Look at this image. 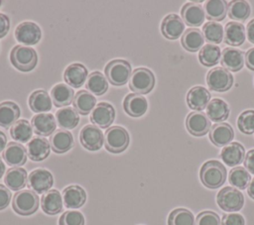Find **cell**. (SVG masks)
<instances>
[{
  "instance_id": "681fc988",
  "label": "cell",
  "mask_w": 254,
  "mask_h": 225,
  "mask_svg": "<svg viewBox=\"0 0 254 225\" xmlns=\"http://www.w3.org/2000/svg\"><path fill=\"white\" fill-rule=\"evenodd\" d=\"M11 200V192L10 190L4 186L3 184H0V210H3L6 208Z\"/></svg>"
},
{
  "instance_id": "9a60e30c",
  "label": "cell",
  "mask_w": 254,
  "mask_h": 225,
  "mask_svg": "<svg viewBox=\"0 0 254 225\" xmlns=\"http://www.w3.org/2000/svg\"><path fill=\"white\" fill-rule=\"evenodd\" d=\"M185 30V23L183 19L177 14H170L166 16L161 24V32L163 36L169 40H176L183 35Z\"/></svg>"
},
{
  "instance_id": "83f0119b",
  "label": "cell",
  "mask_w": 254,
  "mask_h": 225,
  "mask_svg": "<svg viewBox=\"0 0 254 225\" xmlns=\"http://www.w3.org/2000/svg\"><path fill=\"white\" fill-rule=\"evenodd\" d=\"M205 109L206 116L208 117V119L218 123H221L222 121L226 120L230 112L228 104L220 98H214L210 100Z\"/></svg>"
},
{
  "instance_id": "277c9868",
  "label": "cell",
  "mask_w": 254,
  "mask_h": 225,
  "mask_svg": "<svg viewBox=\"0 0 254 225\" xmlns=\"http://www.w3.org/2000/svg\"><path fill=\"white\" fill-rule=\"evenodd\" d=\"M129 141L130 138L127 130L121 126H112L104 134V146L110 153L119 154L125 151Z\"/></svg>"
},
{
  "instance_id": "60d3db41",
  "label": "cell",
  "mask_w": 254,
  "mask_h": 225,
  "mask_svg": "<svg viewBox=\"0 0 254 225\" xmlns=\"http://www.w3.org/2000/svg\"><path fill=\"white\" fill-rule=\"evenodd\" d=\"M250 5L246 1L234 0L228 4V16L235 21H245L250 15Z\"/></svg>"
},
{
  "instance_id": "484cf974",
  "label": "cell",
  "mask_w": 254,
  "mask_h": 225,
  "mask_svg": "<svg viewBox=\"0 0 254 225\" xmlns=\"http://www.w3.org/2000/svg\"><path fill=\"white\" fill-rule=\"evenodd\" d=\"M86 200V193L79 185H69L63 191V201L66 208H79Z\"/></svg>"
},
{
  "instance_id": "7402d4cb",
  "label": "cell",
  "mask_w": 254,
  "mask_h": 225,
  "mask_svg": "<svg viewBox=\"0 0 254 225\" xmlns=\"http://www.w3.org/2000/svg\"><path fill=\"white\" fill-rule=\"evenodd\" d=\"M210 101V93L203 86H194L187 94V103L190 108L200 111L206 108Z\"/></svg>"
},
{
  "instance_id": "b9f144b4",
  "label": "cell",
  "mask_w": 254,
  "mask_h": 225,
  "mask_svg": "<svg viewBox=\"0 0 254 225\" xmlns=\"http://www.w3.org/2000/svg\"><path fill=\"white\" fill-rule=\"evenodd\" d=\"M250 173L242 167H236L229 172V183L238 189H245L250 183Z\"/></svg>"
},
{
  "instance_id": "9c48e42d",
  "label": "cell",
  "mask_w": 254,
  "mask_h": 225,
  "mask_svg": "<svg viewBox=\"0 0 254 225\" xmlns=\"http://www.w3.org/2000/svg\"><path fill=\"white\" fill-rule=\"evenodd\" d=\"M79 141L86 150L97 151L102 147L104 136L97 126L87 124L83 126L79 132Z\"/></svg>"
},
{
  "instance_id": "e0dca14e",
  "label": "cell",
  "mask_w": 254,
  "mask_h": 225,
  "mask_svg": "<svg viewBox=\"0 0 254 225\" xmlns=\"http://www.w3.org/2000/svg\"><path fill=\"white\" fill-rule=\"evenodd\" d=\"M31 125L37 135L46 137L51 136L55 132L57 121L54 115L50 113H40L32 118Z\"/></svg>"
},
{
  "instance_id": "f35d334b",
  "label": "cell",
  "mask_w": 254,
  "mask_h": 225,
  "mask_svg": "<svg viewBox=\"0 0 254 225\" xmlns=\"http://www.w3.org/2000/svg\"><path fill=\"white\" fill-rule=\"evenodd\" d=\"M220 57L221 52L219 47L216 45H204L198 53V59L204 66H213L217 64Z\"/></svg>"
},
{
  "instance_id": "2e32d148",
  "label": "cell",
  "mask_w": 254,
  "mask_h": 225,
  "mask_svg": "<svg viewBox=\"0 0 254 225\" xmlns=\"http://www.w3.org/2000/svg\"><path fill=\"white\" fill-rule=\"evenodd\" d=\"M245 55L242 51L235 48H225L221 53L220 63L228 71H238L243 67Z\"/></svg>"
},
{
  "instance_id": "c3c4849f",
  "label": "cell",
  "mask_w": 254,
  "mask_h": 225,
  "mask_svg": "<svg viewBox=\"0 0 254 225\" xmlns=\"http://www.w3.org/2000/svg\"><path fill=\"white\" fill-rule=\"evenodd\" d=\"M221 225H245V220L239 213H229L223 215Z\"/></svg>"
},
{
  "instance_id": "d6986e66",
  "label": "cell",
  "mask_w": 254,
  "mask_h": 225,
  "mask_svg": "<svg viewBox=\"0 0 254 225\" xmlns=\"http://www.w3.org/2000/svg\"><path fill=\"white\" fill-rule=\"evenodd\" d=\"M181 15L183 21L190 27L200 26L205 18L204 10L201 5L192 2L187 3L183 6L181 10Z\"/></svg>"
},
{
  "instance_id": "9f6ffc18",
  "label": "cell",
  "mask_w": 254,
  "mask_h": 225,
  "mask_svg": "<svg viewBox=\"0 0 254 225\" xmlns=\"http://www.w3.org/2000/svg\"><path fill=\"white\" fill-rule=\"evenodd\" d=\"M247 192H248V195L254 199V178L251 179L248 187H247Z\"/></svg>"
},
{
  "instance_id": "ba28073f",
  "label": "cell",
  "mask_w": 254,
  "mask_h": 225,
  "mask_svg": "<svg viewBox=\"0 0 254 225\" xmlns=\"http://www.w3.org/2000/svg\"><path fill=\"white\" fill-rule=\"evenodd\" d=\"M206 83L210 90L224 92L230 89L233 84V76L224 67L217 66L209 70L206 75Z\"/></svg>"
},
{
  "instance_id": "11a10c76",
  "label": "cell",
  "mask_w": 254,
  "mask_h": 225,
  "mask_svg": "<svg viewBox=\"0 0 254 225\" xmlns=\"http://www.w3.org/2000/svg\"><path fill=\"white\" fill-rule=\"evenodd\" d=\"M6 144H7V137L2 131H0V153L5 150Z\"/></svg>"
},
{
  "instance_id": "ee69618b",
  "label": "cell",
  "mask_w": 254,
  "mask_h": 225,
  "mask_svg": "<svg viewBox=\"0 0 254 225\" xmlns=\"http://www.w3.org/2000/svg\"><path fill=\"white\" fill-rule=\"evenodd\" d=\"M168 225H194L193 214L186 208H177L170 213Z\"/></svg>"
},
{
  "instance_id": "7c38bea8",
  "label": "cell",
  "mask_w": 254,
  "mask_h": 225,
  "mask_svg": "<svg viewBox=\"0 0 254 225\" xmlns=\"http://www.w3.org/2000/svg\"><path fill=\"white\" fill-rule=\"evenodd\" d=\"M114 118L115 110L113 106L106 102H100L91 111L90 121L98 128L105 129L113 123Z\"/></svg>"
},
{
  "instance_id": "8fae6325",
  "label": "cell",
  "mask_w": 254,
  "mask_h": 225,
  "mask_svg": "<svg viewBox=\"0 0 254 225\" xmlns=\"http://www.w3.org/2000/svg\"><path fill=\"white\" fill-rule=\"evenodd\" d=\"M53 184V174L45 169H36L28 176V186L37 193H46Z\"/></svg>"
},
{
  "instance_id": "f6af8a7d",
  "label": "cell",
  "mask_w": 254,
  "mask_h": 225,
  "mask_svg": "<svg viewBox=\"0 0 254 225\" xmlns=\"http://www.w3.org/2000/svg\"><path fill=\"white\" fill-rule=\"evenodd\" d=\"M237 127L243 134L254 133V110H246L242 112L237 119Z\"/></svg>"
},
{
  "instance_id": "52a82bcc",
  "label": "cell",
  "mask_w": 254,
  "mask_h": 225,
  "mask_svg": "<svg viewBox=\"0 0 254 225\" xmlns=\"http://www.w3.org/2000/svg\"><path fill=\"white\" fill-rule=\"evenodd\" d=\"M216 201L222 210L234 212L242 208L244 204V196L237 188L225 186L217 193Z\"/></svg>"
},
{
  "instance_id": "7a4b0ae2",
  "label": "cell",
  "mask_w": 254,
  "mask_h": 225,
  "mask_svg": "<svg viewBox=\"0 0 254 225\" xmlns=\"http://www.w3.org/2000/svg\"><path fill=\"white\" fill-rule=\"evenodd\" d=\"M10 61L18 70L30 71L38 63V55L33 48L18 45L10 53Z\"/></svg>"
},
{
  "instance_id": "8992f818",
  "label": "cell",
  "mask_w": 254,
  "mask_h": 225,
  "mask_svg": "<svg viewBox=\"0 0 254 225\" xmlns=\"http://www.w3.org/2000/svg\"><path fill=\"white\" fill-rule=\"evenodd\" d=\"M12 205L16 213L23 216L31 215L39 207V196L32 190H21L14 195Z\"/></svg>"
},
{
  "instance_id": "836d02e7",
  "label": "cell",
  "mask_w": 254,
  "mask_h": 225,
  "mask_svg": "<svg viewBox=\"0 0 254 225\" xmlns=\"http://www.w3.org/2000/svg\"><path fill=\"white\" fill-rule=\"evenodd\" d=\"M228 4L224 0H208L203 5L206 18L212 22L221 21L225 18Z\"/></svg>"
},
{
  "instance_id": "44dd1931",
  "label": "cell",
  "mask_w": 254,
  "mask_h": 225,
  "mask_svg": "<svg viewBox=\"0 0 254 225\" xmlns=\"http://www.w3.org/2000/svg\"><path fill=\"white\" fill-rule=\"evenodd\" d=\"M51 151L50 142L42 137H35L28 142L27 154L34 162H41L45 160Z\"/></svg>"
},
{
  "instance_id": "7dc6e473",
  "label": "cell",
  "mask_w": 254,
  "mask_h": 225,
  "mask_svg": "<svg viewBox=\"0 0 254 225\" xmlns=\"http://www.w3.org/2000/svg\"><path fill=\"white\" fill-rule=\"evenodd\" d=\"M220 218L217 213L213 211H202L200 212L194 221V225H220Z\"/></svg>"
},
{
  "instance_id": "ab89813d",
  "label": "cell",
  "mask_w": 254,
  "mask_h": 225,
  "mask_svg": "<svg viewBox=\"0 0 254 225\" xmlns=\"http://www.w3.org/2000/svg\"><path fill=\"white\" fill-rule=\"evenodd\" d=\"M86 89L95 95H102L108 89L107 78L99 71H93L87 76Z\"/></svg>"
},
{
  "instance_id": "4fadbf2b",
  "label": "cell",
  "mask_w": 254,
  "mask_h": 225,
  "mask_svg": "<svg viewBox=\"0 0 254 225\" xmlns=\"http://www.w3.org/2000/svg\"><path fill=\"white\" fill-rule=\"evenodd\" d=\"M211 123L206 114L202 112H191L187 116L186 127L187 130L195 137L205 135L210 129Z\"/></svg>"
},
{
  "instance_id": "603a6c76",
  "label": "cell",
  "mask_w": 254,
  "mask_h": 225,
  "mask_svg": "<svg viewBox=\"0 0 254 225\" xmlns=\"http://www.w3.org/2000/svg\"><path fill=\"white\" fill-rule=\"evenodd\" d=\"M49 142L55 153L64 154L71 149L73 145V137L70 132L59 129L51 135Z\"/></svg>"
},
{
  "instance_id": "3957f363",
  "label": "cell",
  "mask_w": 254,
  "mask_h": 225,
  "mask_svg": "<svg viewBox=\"0 0 254 225\" xmlns=\"http://www.w3.org/2000/svg\"><path fill=\"white\" fill-rule=\"evenodd\" d=\"M104 73L111 84L121 86L126 84L131 76V65L125 59H113L106 64Z\"/></svg>"
},
{
  "instance_id": "1f68e13d",
  "label": "cell",
  "mask_w": 254,
  "mask_h": 225,
  "mask_svg": "<svg viewBox=\"0 0 254 225\" xmlns=\"http://www.w3.org/2000/svg\"><path fill=\"white\" fill-rule=\"evenodd\" d=\"M29 106L36 113H45L52 109V99L46 90H35L29 97Z\"/></svg>"
},
{
  "instance_id": "d6a6232c",
  "label": "cell",
  "mask_w": 254,
  "mask_h": 225,
  "mask_svg": "<svg viewBox=\"0 0 254 225\" xmlns=\"http://www.w3.org/2000/svg\"><path fill=\"white\" fill-rule=\"evenodd\" d=\"M5 184L12 190H20L28 182L27 171L22 168H11L6 171L4 177Z\"/></svg>"
},
{
  "instance_id": "4316f807",
  "label": "cell",
  "mask_w": 254,
  "mask_h": 225,
  "mask_svg": "<svg viewBox=\"0 0 254 225\" xmlns=\"http://www.w3.org/2000/svg\"><path fill=\"white\" fill-rule=\"evenodd\" d=\"M245 28L238 22H229L225 25L223 40L231 47H239L245 42Z\"/></svg>"
},
{
  "instance_id": "8d00e7d4",
  "label": "cell",
  "mask_w": 254,
  "mask_h": 225,
  "mask_svg": "<svg viewBox=\"0 0 254 225\" xmlns=\"http://www.w3.org/2000/svg\"><path fill=\"white\" fill-rule=\"evenodd\" d=\"M95 103V97L92 95V93L86 90H80L76 92L72 100L73 108L77 111V113L81 115H87L91 110H93Z\"/></svg>"
},
{
  "instance_id": "cb8c5ba5",
  "label": "cell",
  "mask_w": 254,
  "mask_h": 225,
  "mask_svg": "<svg viewBox=\"0 0 254 225\" xmlns=\"http://www.w3.org/2000/svg\"><path fill=\"white\" fill-rule=\"evenodd\" d=\"M125 112L132 117L143 116L148 108V102L146 98L137 93L128 94L123 102Z\"/></svg>"
},
{
  "instance_id": "e575fe53",
  "label": "cell",
  "mask_w": 254,
  "mask_h": 225,
  "mask_svg": "<svg viewBox=\"0 0 254 225\" xmlns=\"http://www.w3.org/2000/svg\"><path fill=\"white\" fill-rule=\"evenodd\" d=\"M204 38L202 32L196 28H190L184 33L181 43L188 52H197L203 45Z\"/></svg>"
},
{
  "instance_id": "7bdbcfd3",
  "label": "cell",
  "mask_w": 254,
  "mask_h": 225,
  "mask_svg": "<svg viewBox=\"0 0 254 225\" xmlns=\"http://www.w3.org/2000/svg\"><path fill=\"white\" fill-rule=\"evenodd\" d=\"M202 34L205 40L211 44H219L222 42L224 29L218 22L209 21L202 27Z\"/></svg>"
},
{
  "instance_id": "6da1fadb",
  "label": "cell",
  "mask_w": 254,
  "mask_h": 225,
  "mask_svg": "<svg viewBox=\"0 0 254 225\" xmlns=\"http://www.w3.org/2000/svg\"><path fill=\"white\" fill-rule=\"evenodd\" d=\"M199 176L204 186L210 189H215L225 182L226 169L220 162L210 160L202 165Z\"/></svg>"
},
{
  "instance_id": "816d5d0a",
  "label": "cell",
  "mask_w": 254,
  "mask_h": 225,
  "mask_svg": "<svg viewBox=\"0 0 254 225\" xmlns=\"http://www.w3.org/2000/svg\"><path fill=\"white\" fill-rule=\"evenodd\" d=\"M244 167L249 172L254 174V149L246 154L244 158Z\"/></svg>"
},
{
  "instance_id": "ac0fdd59",
  "label": "cell",
  "mask_w": 254,
  "mask_h": 225,
  "mask_svg": "<svg viewBox=\"0 0 254 225\" xmlns=\"http://www.w3.org/2000/svg\"><path fill=\"white\" fill-rule=\"evenodd\" d=\"M234 138L233 128L227 123H216L214 124L209 131V139L212 144L217 147H223Z\"/></svg>"
},
{
  "instance_id": "5bb4252c",
  "label": "cell",
  "mask_w": 254,
  "mask_h": 225,
  "mask_svg": "<svg viewBox=\"0 0 254 225\" xmlns=\"http://www.w3.org/2000/svg\"><path fill=\"white\" fill-rule=\"evenodd\" d=\"M27 155V150L24 146L17 142H11L3 151L2 158L7 165L14 168H20L26 163Z\"/></svg>"
},
{
  "instance_id": "74e56055",
  "label": "cell",
  "mask_w": 254,
  "mask_h": 225,
  "mask_svg": "<svg viewBox=\"0 0 254 225\" xmlns=\"http://www.w3.org/2000/svg\"><path fill=\"white\" fill-rule=\"evenodd\" d=\"M10 135L12 139L17 142L28 143L33 135V127L27 120L20 119L12 125Z\"/></svg>"
},
{
  "instance_id": "d590c367",
  "label": "cell",
  "mask_w": 254,
  "mask_h": 225,
  "mask_svg": "<svg viewBox=\"0 0 254 225\" xmlns=\"http://www.w3.org/2000/svg\"><path fill=\"white\" fill-rule=\"evenodd\" d=\"M56 121L63 129H73L79 122V116L74 108L64 107L56 112Z\"/></svg>"
},
{
  "instance_id": "6f0895ef",
  "label": "cell",
  "mask_w": 254,
  "mask_h": 225,
  "mask_svg": "<svg viewBox=\"0 0 254 225\" xmlns=\"http://www.w3.org/2000/svg\"><path fill=\"white\" fill-rule=\"evenodd\" d=\"M4 171H5V165H4V163L0 159V178L3 176Z\"/></svg>"
},
{
  "instance_id": "d4e9b609",
  "label": "cell",
  "mask_w": 254,
  "mask_h": 225,
  "mask_svg": "<svg viewBox=\"0 0 254 225\" xmlns=\"http://www.w3.org/2000/svg\"><path fill=\"white\" fill-rule=\"evenodd\" d=\"M87 77V68L81 63H71L69 64L64 72V78L67 85L78 88L84 84Z\"/></svg>"
},
{
  "instance_id": "ffe728a7",
  "label": "cell",
  "mask_w": 254,
  "mask_h": 225,
  "mask_svg": "<svg viewBox=\"0 0 254 225\" xmlns=\"http://www.w3.org/2000/svg\"><path fill=\"white\" fill-rule=\"evenodd\" d=\"M220 158L223 163L229 167H235L241 164L245 158L244 147L238 142H232L224 146L220 152Z\"/></svg>"
},
{
  "instance_id": "5b68a950",
  "label": "cell",
  "mask_w": 254,
  "mask_h": 225,
  "mask_svg": "<svg viewBox=\"0 0 254 225\" xmlns=\"http://www.w3.org/2000/svg\"><path fill=\"white\" fill-rule=\"evenodd\" d=\"M155 85V76L153 72L146 67H138L133 70L130 81L129 88L137 94H147L149 93Z\"/></svg>"
},
{
  "instance_id": "4dcf8cb0",
  "label": "cell",
  "mask_w": 254,
  "mask_h": 225,
  "mask_svg": "<svg viewBox=\"0 0 254 225\" xmlns=\"http://www.w3.org/2000/svg\"><path fill=\"white\" fill-rule=\"evenodd\" d=\"M19 106L12 101L0 103V126L7 129L18 121L20 116Z\"/></svg>"
},
{
  "instance_id": "f1b7e54d",
  "label": "cell",
  "mask_w": 254,
  "mask_h": 225,
  "mask_svg": "<svg viewBox=\"0 0 254 225\" xmlns=\"http://www.w3.org/2000/svg\"><path fill=\"white\" fill-rule=\"evenodd\" d=\"M42 209L49 215L58 214L63 209V198L59 190L52 189L44 193L41 199Z\"/></svg>"
},
{
  "instance_id": "f5cc1de1",
  "label": "cell",
  "mask_w": 254,
  "mask_h": 225,
  "mask_svg": "<svg viewBox=\"0 0 254 225\" xmlns=\"http://www.w3.org/2000/svg\"><path fill=\"white\" fill-rule=\"evenodd\" d=\"M245 61L247 67L251 70H254V48H251L246 52Z\"/></svg>"
},
{
  "instance_id": "680465c9",
  "label": "cell",
  "mask_w": 254,
  "mask_h": 225,
  "mask_svg": "<svg viewBox=\"0 0 254 225\" xmlns=\"http://www.w3.org/2000/svg\"><path fill=\"white\" fill-rule=\"evenodd\" d=\"M0 5H1V1H0Z\"/></svg>"
},
{
  "instance_id": "db71d44e",
  "label": "cell",
  "mask_w": 254,
  "mask_h": 225,
  "mask_svg": "<svg viewBox=\"0 0 254 225\" xmlns=\"http://www.w3.org/2000/svg\"><path fill=\"white\" fill-rule=\"evenodd\" d=\"M246 36L251 44H254V19L249 21L246 28Z\"/></svg>"
},
{
  "instance_id": "bcb514c9",
  "label": "cell",
  "mask_w": 254,
  "mask_h": 225,
  "mask_svg": "<svg viewBox=\"0 0 254 225\" xmlns=\"http://www.w3.org/2000/svg\"><path fill=\"white\" fill-rule=\"evenodd\" d=\"M59 225H84V217L79 211H65L60 217Z\"/></svg>"
},
{
  "instance_id": "30bf717a",
  "label": "cell",
  "mask_w": 254,
  "mask_h": 225,
  "mask_svg": "<svg viewBox=\"0 0 254 225\" xmlns=\"http://www.w3.org/2000/svg\"><path fill=\"white\" fill-rule=\"evenodd\" d=\"M41 36L40 27L30 21L20 23L15 29V38L23 45H36L40 41Z\"/></svg>"
},
{
  "instance_id": "f546056e",
  "label": "cell",
  "mask_w": 254,
  "mask_h": 225,
  "mask_svg": "<svg viewBox=\"0 0 254 225\" xmlns=\"http://www.w3.org/2000/svg\"><path fill=\"white\" fill-rule=\"evenodd\" d=\"M51 99L57 107L67 106L73 100V90L67 84L58 83L52 88Z\"/></svg>"
},
{
  "instance_id": "f907efd6",
  "label": "cell",
  "mask_w": 254,
  "mask_h": 225,
  "mask_svg": "<svg viewBox=\"0 0 254 225\" xmlns=\"http://www.w3.org/2000/svg\"><path fill=\"white\" fill-rule=\"evenodd\" d=\"M10 28V21L7 15L0 13V38H3L7 35Z\"/></svg>"
}]
</instances>
